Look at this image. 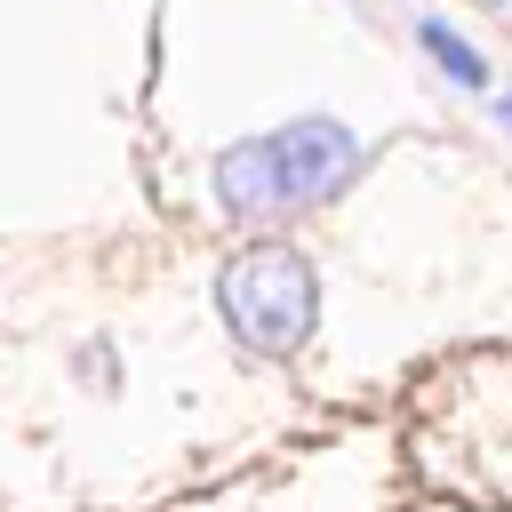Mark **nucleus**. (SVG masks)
Segmentation results:
<instances>
[{"instance_id": "1", "label": "nucleus", "mask_w": 512, "mask_h": 512, "mask_svg": "<svg viewBox=\"0 0 512 512\" xmlns=\"http://www.w3.org/2000/svg\"><path fill=\"white\" fill-rule=\"evenodd\" d=\"M352 168H360V136H352L344 120L312 112V120H288V128H272V136L232 144V152L216 160V192H224V208H240V216H256V208H304V200L344 192Z\"/></svg>"}, {"instance_id": "2", "label": "nucleus", "mask_w": 512, "mask_h": 512, "mask_svg": "<svg viewBox=\"0 0 512 512\" xmlns=\"http://www.w3.org/2000/svg\"><path fill=\"white\" fill-rule=\"evenodd\" d=\"M216 304H224V320H232V336H240L248 352L280 360V352H296V344L312 336V320H320V280H312V264H304L296 248L256 240V248H240V256L224 264Z\"/></svg>"}, {"instance_id": "3", "label": "nucleus", "mask_w": 512, "mask_h": 512, "mask_svg": "<svg viewBox=\"0 0 512 512\" xmlns=\"http://www.w3.org/2000/svg\"><path fill=\"white\" fill-rule=\"evenodd\" d=\"M416 32H424V48L440 56V72H448V80H464V88H480V80H488V64H480V56H472V48H464V40H456L440 16H424Z\"/></svg>"}, {"instance_id": "4", "label": "nucleus", "mask_w": 512, "mask_h": 512, "mask_svg": "<svg viewBox=\"0 0 512 512\" xmlns=\"http://www.w3.org/2000/svg\"><path fill=\"white\" fill-rule=\"evenodd\" d=\"M496 112H504V128H512V96H504V104H496Z\"/></svg>"}, {"instance_id": "5", "label": "nucleus", "mask_w": 512, "mask_h": 512, "mask_svg": "<svg viewBox=\"0 0 512 512\" xmlns=\"http://www.w3.org/2000/svg\"><path fill=\"white\" fill-rule=\"evenodd\" d=\"M480 8H512V0H480Z\"/></svg>"}]
</instances>
